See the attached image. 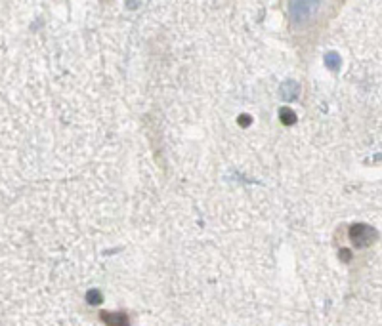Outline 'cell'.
Segmentation results:
<instances>
[{
  "instance_id": "1",
  "label": "cell",
  "mask_w": 382,
  "mask_h": 326,
  "mask_svg": "<svg viewBox=\"0 0 382 326\" xmlns=\"http://www.w3.org/2000/svg\"><path fill=\"white\" fill-rule=\"evenodd\" d=\"M375 237V233L369 229V227H353L352 229V241L353 242H361V244H367L371 242V239Z\"/></svg>"
}]
</instances>
